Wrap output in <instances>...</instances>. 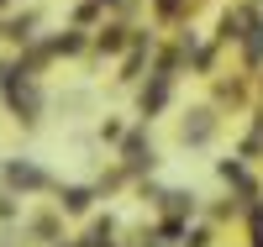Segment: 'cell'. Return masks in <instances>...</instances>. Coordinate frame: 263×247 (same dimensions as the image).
I'll use <instances>...</instances> for the list:
<instances>
[{
    "instance_id": "obj_1",
    "label": "cell",
    "mask_w": 263,
    "mask_h": 247,
    "mask_svg": "<svg viewBox=\"0 0 263 247\" xmlns=\"http://www.w3.org/2000/svg\"><path fill=\"white\" fill-rule=\"evenodd\" d=\"M179 6H184V0H158V11H163V16H179Z\"/></svg>"
}]
</instances>
